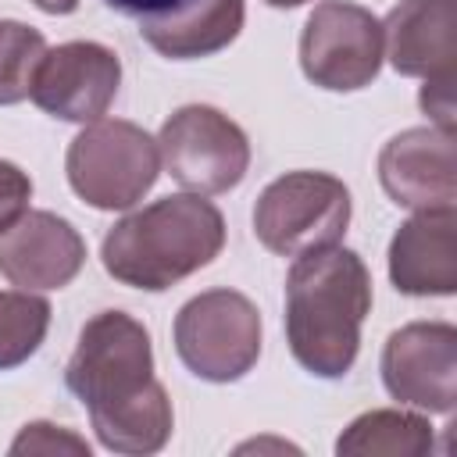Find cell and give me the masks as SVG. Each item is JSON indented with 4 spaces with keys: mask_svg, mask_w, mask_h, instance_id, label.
<instances>
[{
    "mask_svg": "<svg viewBox=\"0 0 457 457\" xmlns=\"http://www.w3.org/2000/svg\"><path fill=\"white\" fill-rule=\"evenodd\" d=\"M68 389L86 403L96 439L114 453H157L175 425L171 400L154 378L150 332L125 311H100L79 332L64 368Z\"/></svg>",
    "mask_w": 457,
    "mask_h": 457,
    "instance_id": "6da1fadb",
    "label": "cell"
},
{
    "mask_svg": "<svg viewBox=\"0 0 457 457\" xmlns=\"http://www.w3.org/2000/svg\"><path fill=\"white\" fill-rule=\"evenodd\" d=\"M368 311L371 275L346 246L307 250L286 275V339L296 364L318 378L353 368Z\"/></svg>",
    "mask_w": 457,
    "mask_h": 457,
    "instance_id": "7a4b0ae2",
    "label": "cell"
},
{
    "mask_svg": "<svg viewBox=\"0 0 457 457\" xmlns=\"http://www.w3.org/2000/svg\"><path fill=\"white\" fill-rule=\"evenodd\" d=\"M221 246V211L200 193H175L114 221L100 243V261L121 286L161 293L207 268Z\"/></svg>",
    "mask_w": 457,
    "mask_h": 457,
    "instance_id": "3957f363",
    "label": "cell"
},
{
    "mask_svg": "<svg viewBox=\"0 0 457 457\" xmlns=\"http://www.w3.org/2000/svg\"><path fill=\"white\" fill-rule=\"evenodd\" d=\"M64 171L75 196H82L89 207L125 211L157 182L161 150L157 139H150L136 121L96 118L71 139Z\"/></svg>",
    "mask_w": 457,
    "mask_h": 457,
    "instance_id": "277c9868",
    "label": "cell"
},
{
    "mask_svg": "<svg viewBox=\"0 0 457 457\" xmlns=\"http://www.w3.org/2000/svg\"><path fill=\"white\" fill-rule=\"evenodd\" d=\"M350 189L328 171H289L264 186L253 204V236L278 257H300L343 239Z\"/></svg>",
    "mask_w": 457,
    "mask_h": 457,
    "instance_id": "5b68a950",
    "label": "cell"
},
{
    "mask_svg": "<svg viewBox=\"0 0 457 457\" xmlns=\"http://www.w3.org/2000/svg\"><path fill=\"white\" fill-rule=\"evenodd\" d=\"M182 364L207 382H236L261 357V311L236 289H207L175 318Z\"/></svg>",
    "mask_w": 457,
    "mask_h": 457,
    "instance_id": "8992f818",
    "label": "cell"
},
{
    "mask_svg": "<svg viewBox=\"0 0 457 457\" xmlns=\"http://www.w3.org/2000/svg\"><path fill=\"white\" fill-rule=\"evenodd\" d=\"M161 164L164 171L186 186L189 193L214 196L228 193L243 182L250 168V143L246 132L207 104H186L179 107L157 136Z\"/></svg>",
    "mask_w": 457,
    "mask_h": 457,
    "instance_id": "52a82bcc",
    "label": "cell"
},
{
    "mask_svg": "<svg viewBox=\"0 0 457 457\" xmlns=\"http://www.w3.org/2000/svg\"><path fill=\"white\" fill-rule=\"evenodd\" d=\"M300 68L321 89H364L382 68V21L361 4L321 0L300 32Z\"/></svg>",
    "mask_w": 457,
    "mask_h": 457,
    "instance_id": "ba28073f",
    "label": "cell"
},
{
    "mask_svg": "<svg viewBox=\"0 0 457 457\" xmlns=\"http://www.w3.org/2000/svg\"><path fill=\"white\" fill-rule=\"evenodd\" d=\"M386 393L428 414H450L457 400V328L446 321H411L386 339Z\"/></svg>",
    "mask_w": 457,
    "mask_h": 457,
    "instance_id": "9c48e42d",
    "label": "cell"
},
{
    "mask_svg": "<svg viewBox=\"0 0 457 457\" xmlns=\"http://www.w3.org/2000/svg\"><path fill=\"white\" fill-rule=\"evenodd\" d=\"M121 86V61L111 46L71 39L43 54L32 75V104L61 121H96Z\"/></svg>",
    "mask_w": 457,
    "mask_h": 457,
    "instance_id": "30bf717a",
    "label": "cell"
},
{
    "mask_svg": "<svg viewBox=\"0 0 457 457\" xmlns=\"http://www.w3.org/2000/svg\"><path fill=\"white\" fill-rule=\"evenodd\" d=\"M378 182L396 207H411V211L453 207L457 200L453 132L421 125L393 136L378 154Z\"/></svg>",
    "mask_w": 457,
    "mask_h": 457,
    "instance_id": "8fae6325",
    "label": "cell"
},
{
    "mask_svg": "<svg viewBox=\"0 0 457 457\" xmlns=\"http://www.w3.org/2000/svg\"><path fill=\"white\" fill-rule=\"evenodd\" d=\"M86 264L79 228L54 211H25L0 232V275L21 289H61Z\"/></svg>",
    "mask_w": 457,
    "mask_h": 457,
    "instance_id": "7c38bea8",
    "label": "cell"
},
{
    "mask_svg": "<svg viewBox=\"0 0 457 457\" xmlns=\"http://www.w3.org/2000/svg\"><path fill=\"white\" fill-rule=\"evenodd\" d=\"M389 278L407 296H450L457 289L453 207L418 211L389 243Z\"/></svg>",
    "mask_w": 457,
    "mask_h": 457,
    "instance_id": "4fadbf2b",
    "label": "cell"
},
{
    "mask_svg": "<svg viewBox=\"0 0 457 457\" xmlns=\"http://www.w3.org/2000/svg\"><path fill=\"white\" fill-rule=\"evenodd\" d=\"M382 43L400 75L453 79L457 0H400L382 25Z\"/></svg>",
    "mask_w": 457,
    "mask_h": 457,
    "instance_id": "5bb4252c",
    "label": "cell"
},
{
    "mask_svg": "<svg viewBox=\"0 0 457 457\" xmlns=\"http://www.w3.org/2000/svg\"><path fill=\"white\" fill-rule=\"evenodd\" d=\"M246 4L243 0H193L164 18L139 21V36L171 61L211 57L225 50L243 29Z\"/></svg>",
    "mask_w": 457,
    "mask_h": 457,
    "instance_id": "9a60e30c",
    "label": "cell"
},
{
    "mask_svg": "<svg viewBox=\"0 0 457 457\" xmlns=\"http://www.w3.org/2000/svg\"><path fill=\"white\" fill-rule=\"evenodd\" d=\"M432 450V425L411 411H368L350 421L339 436L336 453H386V457H421Z\"/></svg>",
    "mask_w": 457,
    "mask_h": 457,
    "instance_id": "2e32d148",
    "label": "cell"
},
{
    "mask_svg": "<svg viewBox=\"0 0 457 457\" xmlns=\"http://www.w3.org/2000/svg\"><path fill=\"white\" fill-rule=\"evenodd\" d=\"M50 328V303L32 289H0V371L25 364Z\"/></svg>",
    "mask_w": 457,
    "mask_h": 457,
    "instance_id": "e0dca14e",
    "label": "cell"
},
{
    "mask_svg": "<svg viewBox=\"0 0 457 457\" xmlns=\"http://www.w3.org/2000/svg\"><path fill=\"white\" fill-rule=\"evenodd\" d=\"M46 54V39L21 21H0V107L21 104Z\"/></svg>",
    "mask_w": 457,
    "mask_h": 457,
    "instance_id": "ac0fdd59",
    "label": "cell"
},
{
    "mask_svg": "<svg viewBox=\"0 0 457 457\" xmlns=\"http://www.w3.org/2000/svg\"><path fill=\"white\" fill-rule=\"evenodd\" d=\"M11 453H89V443L79 439L75 432L50 425V421H32L18 432V439L11 443Z\"/></svg>",
    "mask_w": 457,
    "mask_h": 457,
    "instance_id": "d6986e66",
    "label": "cell"
},
{
    "mask_svg": "<svg viewBox=\"0 0 457 457\" xmlns=\"http://www.w3.org/2000/svg\"><path fill=\"white\" fill-rule=\"evenodd\" d=\"M29 196H32L29 175L18 164L0 161V232H7L29 211Z\"/></svg>",
    "mask_w": 457,
    "mask_h": 457,
    "instance_id": "ffe728a7",
    "label": "cell"
},
{
    "mask_svg": "<svg viewBox=\"0 0 457 457\" xmlns=\"http://www.w3.org/2000/svg\"><path fill=\"white\" fill-rule=\"evenodd\" d=\"M418 100L421 111L436 121V129L453 132V79H425Z\"/></svg>",
    "mask_w": 457,
    "mask_h": 457,
    "instance_id": "44dd1931",
    "label": "cell"
},
{
    "mask_svg": "<svg viewBox=\"0 0 457 457\" xmlns=\"http://www.w3.org/2000/svg\"><path fill=\"white\" fill-rule=\"evenodd\" d=\"M104 4L118 14L136 18V21H154V18H164V14H171V11H179L193 0H104Z\"/></svg>",
    "mask_w": 457,
    "mask_h": 457,
    "instance_id": "7402d4cb",
    "label": "cell"
},
{
    "mask_svg": "<svg viewBox=\"0 0 457 457\" xmlns=\"http://www.w3.org/2000/svg\"><path fill=\"white\" fill-rule=\"evenodd\" d=\"M39 11H46V14H71L75 7H79V0H32Z\"/></svg>",
    "mask_w": 457,
    "mask_h": 457,
    "instance_id": "603a6c76",
    "label": "cell"
},
{
    "mask_svg": "<svg viewBox=\"0 0 457 457\" xmlns=\"http://www.w3.org/2000/svg\"><path fill=\"white\" fill-rule=\"evenodd\" d=\"M271 7H300V4H307V0H268Z\"/></svg>",
    "mask_w": 457,
    "mask_h": 457,
    "instance_id": "cb8c5ba5",
    "label": "cell"
}]
</instances>
